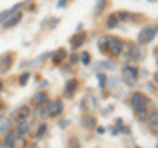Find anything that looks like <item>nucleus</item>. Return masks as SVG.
Instances as JSON below:
<instances>
[{"label":"nucleus","mask_w":158,"mask_h":148,"mask_svg":"<svg viewBox=\"0 0 158 148\" xmlns=\"http://www.w3.org/2000/svg\"><path fill=\"white\" fill-rule=\"evenodd\" d=\"M149 2H158V0H149Z\"/></svg>","instance_id":"nucleus-44"},{"label":"nucleus","mask_w":158,"mask_h":148,"mask_svg":"<svg viewBox=\"0 0 158 148\" xmlns=\"http://www.w3.org/2000/svg\"><path fill=\"white\" fill-rule=\"evenodd\" d=\"M52 111H53V101H46L44 105L41 106V111H40V117L42 119H46V118L52 117Z\"/></svg>","instance_id":"nucleus-14"},{"label":"nucleus","mask_w":158,"mask_h":148,"mask_svg":"<svg viewBox=\"0 0 158 148\" xmlns=\"http://www.w3.org/2000/svg\"><path fill=\"white\" fill-rule=\"evenodd\" d=\"M157 148H158V144H157Z\"/></svg>","instance_id":"nucleus-46"},{"label":"nucleus","mask_w":158,"mask_h":148,"mask_svg":"<svg viewBox=\"0 0 158 148\" xmlns=\"http://www.w3.org/2000/svg\"><path fill=\"white\" fill-rule=\"evenodd\" d=\"M99 49L102 51H108V37H102L99 39Z\"/></svg>","instance_id":"nucleus-27"},{"label":"nucleus","mask_w":158,"mask_h":148,"mask_svg":"<svg viewBox=\"0 0 158 148\" xmlns=\"http://www.w3.org/2000/svg\"><path fill=\"white\" fill-rule=\"evenodd\" d=\"M67 58V51H66V49H58V50L53 54V63L54 64H61V63L65 60V59Z\"/></svg>","instance_id":"nucleus-12"},{"label":"nucleus","mask_w":158,"mask_h":148,"mask_svg":"<svg viewBox=\"0 0 158 148\" xmlns=\"http://www.w3.org/2000/svg\"><path fill=\"white\" fill-rule=\"evenodd\" d=\"M118 17H117V14L116 13H112V14H110L108 16V18H107V28L108 29H115L117 25H118Z\"/></svg>","instance_id":"nucleus-20"},{"label":"nucleus","mask_w":158,"mask_h":148,"mask_svg":"<svg viewBox=\"0 0 158 148\" xmlns=\"http://www.w3.org/2000/svg\"><path fill=\"white\" fill-rule=\"evenodd\" d=\"M158 33V25L157 24H149L141 29L138 33V43L140 45H149V43L156 38Z\"/></svg>","instance_id":"nucleus-1"},{"label":"nucleus","mask_w":158,"mask_h":148,"mask_svg":"<svg viewBox=\"0 0 158 148\" xmlns=\"http://www.w3.org/2000/svg\"><path fill=\"white\" fill-rule=\"evenodd\" d=\"M29 130V123L27 121H24V122H20L19 123V126H17V132L19 134H25V132H28Z\"/></svg>","instance_id":"nucleus-26"},{"label":"nucleus","mask_w":158,"mask_h":148,"mask_svg":"<svg viewBox=\"0 0 158 148\" xmlns=\"http://www.w3.org/2000/svg\"><path fill=\"white\" fill-rule=\"evenodd\" d=\"M148 125H149V130L153 132V134L158 135V110L153 111L152 114H149Z\"/></svg>","instance_id":"nucleus-9"},{"label":"nucleus","mask_w":158,"mask_h":148,"mask_svg":"<svg viewBox=\"0 0 158 148\" xmlns=\"http://www.w3.org/2000/svg\"><path fill=\"white\" fill-rule=\"evenodd\" d=\"M46 130H48V126L45 125V123H42V125L38 127V130H37V132H36V136H37V138H41V136L46 132Z\"/></svg>","instance_id":"nucleus-32"},{"label":"nucleus","mask_w":158,"mask_h":148,"mask_svg":"<svg viewBox=\"0 0 158 148\" xmlns=\"http://www.w3.org/2000/svg\"><path fill=\"white\" fill-rule=\"evenodd\" d=\"M12 129V122L8 117H4V115H0V132L4 134V132H8L11 131Z\"/></svg>","instance_id":"nucleus-15"},{"label":"nucleus","mask_w":158,"mask_h":148,"mask_svg":"<svg viewBox=\"0 0 158 148\" xmlns=\"http://www.w3.org/2000/svg\"><path fill=\"white\" fill-rule=\"evenodd\" d=\"M29 77H31V73L29 72H23L21 75H20V77H19V83H20V85H27V83H28V80H29Z\"/></svg>","instance_id":"nucleus-28"},{"label":"nucleus","mask_w":158,"mask_h":148,"mask_svg":"<svg viewBox=\"0 0 158 148\" xmlns=\"http://www.w3.org/2000/svg\"><path fill=\"white\" fill-rule=\"evenodd\" d=\"M50 54H53V53H44L42 55H40L38 58H36V59H33V60H29V62H25V63H23V67L24 66H29V67H33V66H37V64H40L41 62H44L45 59L50 55Z\"/></svg>","instance_id":"nucleus-17"},{"label":"nucleus","mask_w":158,"mask_h":148,"mask_svg":"<svg viewBox=\"0 0 158 148\" xmlns=\"http://www.w3.org/2000/svg\"><path fill=\"white\" fill-rule=\"evenodd\" d=\"M121 79L128 87L135 85L137 83V79H138V71L135 67L127 66V67L123 68V71H121Z\"/></svg>","instance_id":"nucleus-3"},{"label":"nucleus","mask_w":158,"mask_h":148,"mask_svg":"<svg viewBox=\"0 0 158 148\" xmlns=\"http://www.w3.org/2000/svg\"><path fill=\"white\" fill-rule=\"evenodd\" d=\"M110 130H111V132H112L113 135H117V131H118V130H116V126H112Z\"/></svg>","instance_id":"nucleus-38"},{"label":"nucleus","mask_w":158,"mask_h":148,"mask_svg":"<svg viewBox=\"0 0 158 148\" xmlns=\"http://www.w3.org/2000/svg\"><path fill=\"white\" fill-rule=\"evenodd\" d=\"M3 109V105H2V103H0V110H2Z\"/></svg>","instance_id":"nucleus-43"},{"label":"nucleus","mask_w":158,"mask_h":148,"mask_svg":"<svg viewBox=\"0 0 158 148\" xmlns=\"http://www.w3.org/2000/svg\"><path fill=\"white\" fill-rule=\"evenodd\" d=\"M154 80H156V83H158V71L154 73Z\"/></svg>","instance_id":"nucleus-41"},{"label":"nucleus","mask_w":158,"mask_h":148,"mask_svg":"<svg viewBox=\"0 0 158 148\" xmlns=\"http://www.w3.org/2000/svg\"><path fill=\"white\" fill-rule=\"evenodd\" d=\"M58 22H59V18L57 17H50L49 18V28L53 29V28H56L58 25Z\"/></svg>","instance_id":"nucleus-34"},{"label":"nucleus","mask_w":158,"mask_h":148,"mask_svg":"<svg viewBox=\"0 0 158 148\" xmlns=\"http://www.w3.org/2000/svg\"><path fill=\"white\" fill-rule=\"evenodd\" d=\"M11 148H27V140L23 136H16L12 143Z\"/></svg>","instance_id":"nucleus-21"},{"label":"nucleus","mask_w":158,"mask_h":148,"mask_svg":"<svg viewBox=\"0 0 158 148\" xmlns=\"http://www.w3.org/2000/svg\"><path fill=\"white\" fill-rule=\"evenodd\" d=\"M129 55L133 58V59H141L142 58V51L138 45H136V43H132V45L129 46Z\"/></svg>","instance_id":"nucleus-18"},{"label":"nucleus","mask_w":158,"mask_h":148,"mask_svg":"<svg viewBox=\"0 0 158 148\" xmlns=\"http://www.w3.org/2000/svg\"><path fill=\"white\" fill-rule=\"evenodd\" d=\"M86 39H87V34L85 32H78V33H75L71 37V39H70L71 49H73V50H77V49H79V47L83 45V43L86 42Z\"/></svg>","instance_id":"nucleus-6"},{"label":"nucleus","mask_w":158,"mask_h":148,"mask_svg":"<svg viewBox=\"0 0 158 148\" xmlns=\"http://www.w3.org/2000/svg\"><path fill=\"white\" fill-rule=\"evenodd\" d=\"M106 2H107V0H98V2H96L95 9H94V14H95V16H99V14L102 13V11L106 7Z\"/></svg>","instance_id":"nucleus-24"},{"label":"nucleus","mask_w":158,"mask_h":148,"mask_svg":"<svg viewBox=\"0 0 158 148\" xmlns=\"http://www.w3.org/2000/svg\"><path fill=\"white\" fill-rule=\"evenodd\" d=\"M29 115H31V109H29V106L24 105V106H20L19 109H17L16 114H15V118H16V121L20 123V122L27 121V118Z\"/></svg>","instance_id":"nucleus-11"},{"label":"nucleus","mask_w":158,"mask_h":148,"mask_svg":"<svg viewBox=\"0 0 158 148\" xmlns=\"http://www.w3.org/2000/svg\"><path fill=\"white\" fill-rule=\"evenodd\" d=\"M96 125H98V119L92 114H86L82 118V126L86 130H94L96 127Z\"/></svg>","instance_id":"nucleus-10"},{"label":"nucleus","mask_w":158,"mask_h":148,"mask_svg":"<svg viewBox=\"0 0 158 148\" xmlns=\"http://www.w3.org/2000/svg\"><path fill=\"white\" fill-rule=\"evenodd\" d=\"M131 103H132L135 111L140 110V109H148V105L150 103V98L141 92H135V93H132V96H131Z\"/></svg>","instance_id":"nucleus-2"},{"label":"nucleus","mask_w":158,"mask_h":148,"mask_svg":"<svg viewBox=\"0 0 158 148\" xmlns=\"http://www.w3.org/2000/svg\"><path fill=\"white\" fill-rule=\"evenodd\" d=\"M66 4H67V0H59L58 4H57V7H58V8H63V7L66 6Z\"/></svg>","instance_id":"nucleus-36"},{"label":"nucleus","mask_w":158,"mask_h":148,"mask_svg":"<svg viewBox=\"0 0 158 148\" xmlns=\"http://www.w3.org/2000/svg\"><path fill=\"white\" fill-rule=\"evenodd\" d=\"M13 64V54L12 53H6L3 55H0V75L8 72L11 70Z\"/></svg>","instance_id":"nucleus-5"},{"label":"nucleus","mask_w":158,"mask_h":148,"mask_svg":"<svg viewBox=\"0 0 158 148\" xmlns=\"http://www.w3.org/2000/svg\"><path fill=\"white\" fill-rule=\"evenodd\" d=\"M115 66L110 62H98L95 66H94V70H113Z\"/></svg>","instance_id":"nucleus-22"},{"label":"nucleus","mask_w":158,"mask_h":148,"mask_svg":"<svg viewBox=\"0 0 158 148\" xmlns=\"http://www.w3.org/2000/svg\"><path fill=\"white\" fill-rule=\"evenodd\" d=\"M48 85V81L46 80H42L41 84H40V88H44V87H46Z\"/></svg>","instance_id":"nucleus-39"},{"label":"nucleus","mask_w":158,"mask_h":148,"mask_svg":"<svg viewBox=\"0 0 158 148\" xmlns=\"http://www.w3.org/2000/svg\"><path fill=\"white\" fill-rule=\"evenodd\" d=\"M98 132H99V134H103V132H104V129H103L102 126H100V127H98Z\"/></svg>","instance_id":"nucleus-40"},{"label":"nucleus","mask_w":158,"mask_h":148,"mask_svg":"<svg viewBox=\"0 0 158 148\" xmlns=\"http://www.w3.org/2000/svg\"><path fill=\"white\" fill-rule=\"evenodd\" d=\"M15 138H16V132H13V131H9L8 134L6 135V139H4V146L11 148L12 143H13V140H15Z\"/></svg>","instance_id":"nucleus-25"},{"label":"nucleus","mask_w":158,"mask_h":148,"mask_svg":"<svg viewBox=\"0 0 158 148\" xmlns=\"http://www.w3.org/2000/svg\"><path fill=\"white\" fill-rule=\"evenodd\" d=\"M63 110V101L62 98H56L53 101V111H52V117H58Z\"/></svg>","instance_id":"nucleus-16"},{"label":"nucleus","mask_w":158,"mask_h":148,"mask_svg":"<svg viewBox=\"0 0 158 148\" xmlns=\"http://www.w3.org/2000/svg\"><path fill=\"white\" fill-rule=\"evenodd\" d=\"M78 89V80L77 79H70L66 83V89H65V96L66 97H71L74 93Z\"/></svg>","instance_id":"nucleus-13"},{"label":"nucleus","mask_w":158,"mask_h":148,"mask_svg":"<svg viewBox=\"0 0 158 148\" xmlns=\"http://www.w3.org/2000/svg\"><path fill=\"white\" fill-rule=\"evenodd\" d=\"M4 147H6V146H4L3 143H2V140H0V148H4Z\"/></svg>","instance_id":"nucleus-42"},{"label":"nucleus","mask_w":158,"mask_h":148,"mask_svg":"<svg viewBox=\"0 0 158 148\" xmlns=\"http://www.w3.org/2000/svg\"><path fill=\"white\" fill-rule=\"evenodd\" d=\"M90 60H91V56H90V54H88L87 51H85V53L81 54V62H82L85 66L90 64Z\"/></svg>","instance_id":"nucleus-29"},{"label":"nucleus","mask_w":158,"mask_h":148,"mask_svg":"<svg viewBox=\"0 0 158 148\" xmlns=\"http://www.w3.org/2000/svg\"><path fill=\"white\" fill-rule=\"evenodd\" d=\"M117 130L120 131V132H123V134H129V129H127V127H125V126H123V125H121V126H118V127H117Z\"/></svg>","instance_id":"nucleus-35"},{"label":"nucleus","mask_w":158,"mask_h":148,"mask_svg":"<svg viewBox=\"0 0 158 148\" xmlns=\"http://www.w3.org/2000/svg\"><path fill=\"white\" fill-rule=\"evenodd\" d=\"M123 47H124V43L118 37H108V51H110L113 56L120 55L123 51Z\"/></svg>","instance_id":"nucleus-4"},{"label":"nucleus","mask_w":158,"mask_h":148,"mask_svg":"<svg viewBox=\"0 0 158 148\" xmlns=\"http://www.w3.org/2000/svg\"><path fill=\"white\" fill-rule=\"evenodd\" d=\"M157 64H158V59H157Z\"/></svg>","instance_id":"nucleus-45"},{"label":"nucleus","mask_w":158,"mask_h":148,"mask_svg":"<svg viewBox=\"0 0 158 148\" xmlns=\"http://www.w3.org/2000/svg\"><path fill=\"white\" fill-rule=\"evenodd\" d=\"M96 107V100L94 96H85L82 98L81 101V109L85 111V113H88L94 110Z\"/></svg>","instance_id":"nucleus-7"},{"label":"nucleus","mask_w":158,"mask_h":148,"mask_svg":"<svg viewBox=\"0 0 158 148\" xmlns=\"http://www.w3.org/2000/svg\"><path fill=\"white\" fill-rule=\"evenodd\" d=\"M79 59H81V56H79V54L77 53H73L70 58H69V60H70V64H77V63L79 62Z\"/></svg>","instance_id":"nucleus-33"},{"label":"nucleus","mask_w":158,"mask_h":148,"mask_svg":"<svg viewBox=\"0 0 158 148\" xmlns=\"http://www.w3.org/2000/svg\"><path fill=\"white\" fill-rule=\"evenodd\" d=\"M46 101H48V95L45 92H40L33 97V102L36 106H42Z\"/></svg>","instance_id":"nucleus-19"},{"label":"nucleus","mask_w":158,"mask_h":148,"mask_svg":"<svg viewBox=\"0 0 158 148\" xmlns=\"http://www.w3.org/2000/svg\"><path fill=\"white\" fill-rule=\"evenodd\" d=\"M98 80H99V85H100L102 88H106L107 85V76L104 75V73H98Z\"/></svg>","instance_id":"nucleus-30"},{"label":"nucleus","mask_w":158,"mask_h":148,"mask_svg":"<svg viewBox=\"0 0 158 148\" xmlns=\"http://www.w3.org/2000/svg\"><path fill=\"white\" fill-rule=\"evenodd\" d=\"M21 20H23V12L16 11L13 14H11V17H8L6 21L3 22V28L11 29V28H13V26H16L17 24L21 21Z\"/></svg>","instance_id":"nucleus-8"},{"label":"nucleus","mask_w":158,"mask_h":148,"mask_svg":"<svg viewBox=\"0 0 158 148\" xmlns=\"http://www.w3.org/2000/svg\"><path fill=\"white\" fill-rule=\"evenodd\" d=\"M69 148H81V143H79V140L75 136L70 138V140H69Z\"/></svg>","instance_id":"nucleus-31"},{"label":"nucleus","mask_w":158,"mask_h":148,"mask_svg":"<svg viewBox=\"0 0 158 148\" xmlns=\"http://www.w3.org/2000/svg\"><path fill=\"white\" fill-rule=\"evenodd\" d=\"M118 21H132L133 20V13L128 11H120L117 13Z\"/></svg>","instance_id":"nucleus-23"},{"label":"nucleus","mask_w":158,"mask_h":148,"mask_svg":"<svg viewBox=\"0 0 158 148\" xmlns=\"http://www.w3.org/2000/svg\"><path fill=\"white\" fill-rule=\"evenodd\" d=\"M67 125H70V121H67V119L61 121V127H63V129H65V127H66Z\"/></svg>","instance_id":"nucleus-37"}]
</instances>
